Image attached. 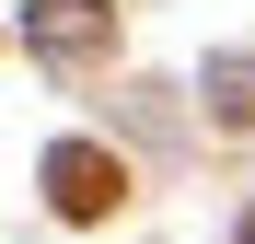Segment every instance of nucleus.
<instances>
[{"instance_id": "nucleus-1", "label": "nucleus", "mask_w": 255, "mask_h": 244, "mask_svg": "<svg viewBox=\"0 0 255 244\" xmlns=\"http://www.w3.org/2000/svg\"><path fill=\"white\" fill-rule=\"evenodd\" d=\"M58 198H70V210H93V198H105V163H93V151H58Z\"/></svg>"}]
</instances>
